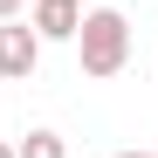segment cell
Masks as SVG:
<instances>
[{
    "label": "cell",
    "mask_w": 158,
    "mask_h": 158,
    "mask_svg": "<svg viewBox=\"0 0 158 158\" xmlns=\"http://www.w3.org/2000/svg\"><path fill=\"white\" fill-rule=\"evenodd\" d=\"M76 55H83V76H89V83H110V76L131 62V21L117 7H89L83 28H76Z\"/></svg>",
    "instance_id": "cell-1"
},
{
    "label": "cell",
    "mask_w": 158,
    "mask_h": 158,
    "mask_svg": "<svg viewBox=\"0 0 158 158\" xmlns=\"http://www.w3.org/2000/svg\"><path fill=\"white\" fill-rule=\"evenodd\" d=\"M35 62H41V35L21 28V21H0V76L7 83H28Z\"/></svg>",
    "instance_id": "cell-2"
},
{
    "label": "cell",
    "mask_w": 158,
    "mask_h": 158,
    "mask_svg": "<svg viewBox=\"0 0 158 158\" xmlns=\"http://www.w3.org/2000/svg\"><path fill=\"white\" fill-rule=\"evenodd\" d=\"M28 28L41 41H76V28H83V0H35V21Z\"/></svg>",
    "instance_id": "cell-3"
},
{
    "label": "cell",
    "mask_w": 158,
    "mask_h": 158,
    "mask_svg": "<svg viewBox=\"0 0 158 158\" xmlns=\"http://www.w3.org/2000/svg\"><path fill=\"white\" fill-rule=\"evenodd\" d=\"M14 158H69V144L55 138V131H28V138L14 144Z\"/></svg>",
    "instance_id": "cell-4"
},
{
    "label": "cell",
    "mask_w": 158,
    "mask_h": 158,
    "mask_svg": "<svg viewBox=\"0 0 158 158\" xmlns=\"http://www.w3.org/2000/svg\"><path fill=\"white\" fill-rule=\"evenodd\" d=\"M21 7H28V0H0V21H14V14H21Z\"/></svg>",
    "instance_id": "cell-5"
},
{
    "label": "cell",
    "mask_w": 158,
    "mask_h": 158,
    "mask_svg": "<svg viewBox=\"0 0 158 158\" xmlns=\"http://www.w3.org/2000/svg\"><path fill=\"white\" fill-rule=\"evenodd\" d=\"M117 158H158V151H117Z\"/></svg>",
    "instance_id": "cell-6"
},
{
    "label": "cell",
    "mask_w": 158,
    "mask_h": 158,
    "mask_svg": "<svg viewBox=\"0 0 158 158\" xmlns=\"http://www.w3.org/2000/svg\"><path fill=\"white\" fill-rule=\"evenodd\" d=\"M0 158H14V144H0Z\"/></svg>",
    "instance_id": "cell-7"
}]
</instances>
